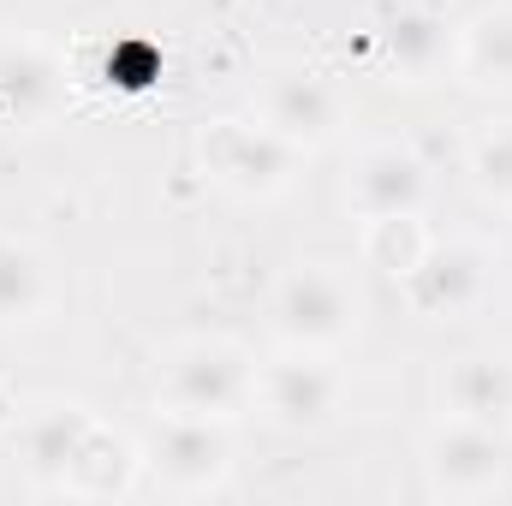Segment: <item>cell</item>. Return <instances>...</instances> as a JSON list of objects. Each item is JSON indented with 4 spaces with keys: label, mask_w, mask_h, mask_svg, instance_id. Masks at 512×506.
Masks as SVG:
<instances>
[{
    "label": "cell",
    "mask_w": 512,
    "mask_h": 506,
    "mask_svg": "<svg viewBox=\"0 0 512 506\" xmlns=\"http://www.w3.org/2000/svg\"><path fill=\"white\" fill-rule=\"evenodd\" d=\"M72 108V66L42 36H0V131H48Z\"/></svg>",
    "instance_id": "52a82bcc"
},
{
    "label": "cell",
    "mask_w": 512,
    "mask_h": 506,
    "mask_svg": "<svg viewBox=\"0 0 512 506\" xmlns=\"http://www.w3.org/2000/svg\"><path fill=\"white\" fill-rule=\"evenodd\" d=\"M429 161L411 143H364L352 155L346 173V209L358 221H382V215H423L429 209Z\"/></svg>",
    "instance_id": "30bf717a"
},
{
    "label": "cell",
    "mask_w": 512,
    "mask_h": 506,
    "mask_svg": "<svg viewBox=\"0 0 512 506\" xmlns=\"http://www.w3.org/2000/svg\"><path fill=\"white\" fill-rule=\"evenodd\" d=\"M143 471L155 477V489L185 495V501L221 495L233 483V435H227V423L161 411V423L143 447Z\"/></svg>",
    "instance_id": "8992f818"
},
{
    "label": "cell",
    "mask_w": 512,
    "mask_h": 506,
    "mask_svg": "<svg viewBox=\"0 0 512 506\" xmlns=\"http://www.w3.org/2000/svg\"><path fill=\"white\" fill-rule=\"evenodd\" d=\"M96 429V411L72 405V399H42L18 417L12 429V459L24 465V477L36 489H66V471L84 447V435Z\"/></svg>",
    "instance_id": "7c38bea8"
},
{
    "label": "cell",
    "mask_w": 512,
    "mask_h": 506,
    "mask_svg": "<svg viewBox=\"0 0 512 506\" xmlns=\"http://www.w3.org/2000/svg\"><path fill=\"white\" fill-rule=\"evenodd\" d=\"M507 429H483V423H435L423 441V483L441 501H483L507 483Z\"/></svg>",
    "instance_id": "ba28073f"
},
{
    "label": "cell",
    "mask_w": 512,
    "mask_h": 506,
    "mask_svg": "<svg viewBox=\"0 0 512 506\" xmlns=\"http://www.w3.org/2000/svg\"><path fill=\"white\" fill-rule=\"evenodd\" d=\"M453 72L477 90H512V6H483L459 24V60Z\"/></svg>",
    "instance_id": "2e32d148"
},
{
    "label": "cell",
    "mask_w": 512,
    "mask_h": 506,
    "mask_svg": "<svg viewBox=\"0 0 512 506\" xmlns=\"http://www.w3.org/2000/svg\"><path fill=\"white\" fill-rule=\"evenodd\" d=\"M197 167L215 191L239 197V203H274L292 191L304 155L292 143H280L262 120L245 114H215L197 126Z\"/></svg>",
    "instance_id": "3957f363"
},
{
    "label": "cell",
    "mask_w": 512,
    "mask_h": 506,
    "mask_svg": "<svg viewBox=\"0 0 512 506\" xmlns=\"http://www.w3.org/2000/svg\"><path fill=\"white\" fill-rule=\"evenodd\" d=\"M459 60V24H447L429 6H393L376 30V66L387 84H435Z\"/></svg>",
    "instance_id": "8fae6325"
},
{
    "label": "cell",
    "mask_w": 512,
    "mask_h": 506,
    "mask_svg": "<svg viewBox=\"0 0 512 506\" xmlns=\"http://www.w3.org/2000/svg\"><path fill=\"white\" fill-rule=\"evenodd\" d=\"M251 120H262L280 143H292L298 155H316V149L340 143V131H346V96L322 72H268L256 84Z\"/></svg>",
    "instance_id": "9c48e42d"
},
{
    "label": "cell",
    "mask_w": 512,
    "mask_h": 506,
    "mask_svg": "<svg viewBox=\"0 0 512 506\" xmlns=\"http://www.w3.org/2000/svg\"><path fill=\"white\" fill-rule=\"evenodd\" d=\"M495 292V256L477 239H429L423 262L399 280V298L423 322H465Z\"/></svg>",
    "instance_id": "5b68a950"
},
{
    "label": "cell",
    "mask_w": 512,
    "mask_h": 506,
    "mask_svg": "<svg viewBox=\"0 0 512 506\" xmlns=\"http://www.w3.org/2000/svg\"><path fill=\"white\" fill-rule=\"evenodd\" d=\"M54 304H60V286L48 256L30 239L0 233V328H36L54 316Z\"/></svg>",
    "instance_id": "5bb4252c"
},
{
    "label": "cell",
    "mask_w": 512,
    "mask_h": 506,
    "mask_svg": "<svg viewBox=\"0 0 512 506\" xmlns=\"http://www.w3.org/2000/svg\"><path fill=\"white\" fill-rule=\"evenodd\" d=\"M465 179L483 203L512 209V126H489L483 137H471L465 149Z\"/></svg>",
    "instance_id": "ac0fdd59"
},
{
    "label": "cell",
    "mask_w": 512,
    "mask_h": 506,
    "mask_svg": "<svg viewBox=\"0 0 512 506\" xmlns=\"http://www.w3.org/2000/svg\"><path fill=\"white\" fill-rule=\"evenodd\" d=\"M346 399V376L322 358V352H280L268 364H256V399L251 411L280 429V435H322L340 417Z\"/></svg>",
    "instance_id": "277c9868"
},
{
    "label": "cell",
    "mask_w": 512,
    "mask_h": 506,
    "mask_svg": "<svg viewBox=\"0 0 512 506\" xmlns=\"http://www.w3.org/2000/svg\"><path fill=\"white\" fill-rule=\"evenodd\" d=\"M256 399V358L227 340V334H203V340H179L161 358L155 376V411L173 417H209V423H239Z\"/></svg>",
    "instance_id": "7a4b0ae2"
},
{
    "label": "cell",
    "mask_w": 512,
    "mask_h": 506,
    "mask_svg": "<svg viewBox=\"0 0 512 506\" xmlns=\"http://www.w3.org/2000/svg\"><path fill=\"white\" fill-rule=\"evenodd\" d=\"M441 411L459 423L512 429V364L507 358H459L441 376Z\"/></svg>",
    "instance_id": "9a60e30c"
},
{
    "label": "cell",
    "mask_w": 512,
    "mask_h": 506,
    "mask_svg": "<svg viewBox=\"0 0 512 506\" xmlns=\"http://www.w3.org/2000/svg\"><path fill=\"white\" fill-rule=\"evenodd\" d=\"M429 227H423V215H382V221H364V239H358V251H364V268H376L387 274L393 286L423 262L429 251Z\"/></svg>",
    "instance_id": "e0dca14e"
},
{
    "label": "cell",
    "mask_w": 512,
    "mask_h": 506,
    "mask_svg": "<svg viewBox=\"0 0 512 506\" xmlns=\"http://www.w3.org/2000/svg\"><path fill=\"white\" fill-rule=\"evenodd\" d=\"M268 328L292 352H346L364 328V292L340 262H292L268 292Z\"/></svg>",
    "instance_id": "6da1fadb"
},
{
    "label": "cell",
    "mask_w": 512,
    "mask_h": 506,
    "mask_svg": "<svg viewBox=\"0 0 512 506\" xmlns=\"http://www.w3.org/2000/svg\"><path fill=\"white\" fill-rule=\"evenodd\" d=\"M137 477H143V447L131 441L126 429H108V423L96 417V429L84 435V447H78V459H72L60 495H78V501H120V495L137 489Z\"/></svg>",
    "instance_id": "4fadbf2b"
}]
</instances>
